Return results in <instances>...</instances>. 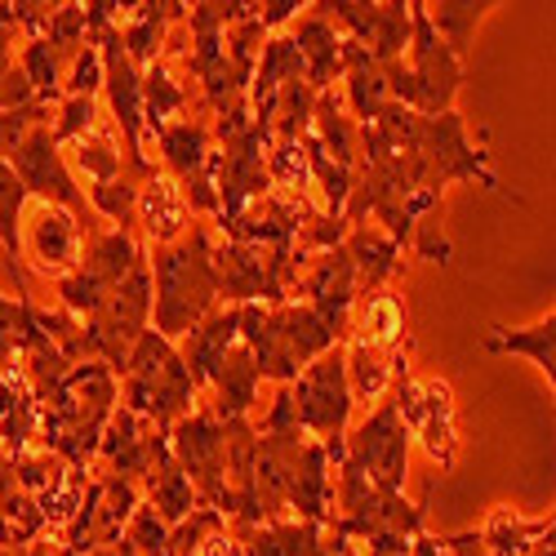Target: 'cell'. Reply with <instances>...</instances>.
Wrapping results in <instances>:
<instances>
[{"mask_svg": "<svg viewBox=\"0 0 556 556\" xmlns=\"http://www.w3.org/2000/svg\"><path fill=\"white\" fill-rule=\"evenodd\" d=\"M343 250H348L352 271H356V290H365V294L388 290V281L401 271V245L388 237V231H375V227H348Z\"/></svg>", "mask_w": 556, "mask_h": 556, "instance_id": "cell-18", "label": "cell"}, {"mask_svg": "<svg viewBox=\"0 0 556 556\" xmlns=\"http://www.w3.org/2000/svg\"><path fill=\"white\" fill-rule=\"evenodd\" d=\"M241 343L254 352L258 375L286 388L303 375V365L339 348V334L307 303L303 307L299 303H281V307L250 303L241 307Z\"/></svg>", "mask_w": 556, "mask_h": 556, "instance_id": "cell-3", "label": "cell"}, {"mask_svg": "<svg viewBox=\"0 0 556 556\" xmlns=\"http://www.w3.org/2000/svg\"><path fill=\"white\" fill-rule=\"evenodd\" d=\"M547 539H552V517L526 521V517L513 513V507H498V513H490V521L481 530V547L490 556H530Z\"/></svg>", "mask_w": 556, "mask_h": 556, "instance_id": "cell-23", "label": "cell"}, {"mask_svg": "<svg viewBox=\"0 0 556 556\" xmlns=\"http://www.w3.org/2000/svg\"><path fill=\"white\" fill-rule=\"evenodd\" d=\"M138 89H143V121L152 129H165L174 112H182V89L174 85V76L165 72V63L156 59L143 76H138Z\"/></svg>", "mask_w": 556, "mask_h": 556, "instance_id": "cell-30", "label": "cell"}, {"mask_svg": "<svg viewBox=\"0 0 556 556\" xmlns=\"http://www.w3.org/2000/svg\"><path fill=\"white\" fill-rule=\"evenodd\" d=\"M18 245H27V254L36 258L40 271H72L85 250V231L67 210L40 201L27 214V231L18 237Z\"/></svg>", "mask_w": 556, "mask_h": 556, "instance_id": "cell-13", "label": "cell"}, {"mask_svg": "<svg viewBox=\"0 0 556 556\" xmlns=\"http://www.w3.org/2000/svg\"><path fill=\"white\" fill-rule=\"evenodd\" d=\"M89 129H94V99H67L50 134H54V143L63 148V143H76V138L89 134Z\"/></svg>", "mask_w": 556, "mask_h": 556, "instance_id": "cell-35", "label": "cell"}, {"mask_svg": "<svg viewBox=\"0 0 556 556\" xmlns=\"http://www.w3.org/2000/svg\"><path fill=\"white\" fill-rule=\"evenodd\" d=\"M258 361H254V352L237 339L227 352H223V361L210 369V388H214V419H245L250 414V405H254V388H258Z\"/></svg>", "mask_w": 556, "mask_h": 556, "instance_id": "cell-15", "label": "cell"}, {"mask_svg": "<svg viewBox=\"0 0 556 556\" xmlns=\"http://www.w3.org/2000/svg\"><path fill=\"white\" fill-rule=\"evenodd\" d=\"M343 445H348L343 468H352L356 477H365L369 485H379L388 494H401L405 468H409V432L401 428L392 401L369 414L352 432V441H343Z\"/></svg>", "mask_w": 556, "mask_h": 556, "instance_id": "cell-9", "label": "cell"}, {"mask_svg": "<svg viewBox=\"0 0 556 556\" xmlns=\"http://www.w3.org/2000/svg\"><path fill=\"white\" fill-rule=\"evenodd\" d=\"M134 205H138V182H134L129 174H121V178H112V182H94V188H89V210H99V214H103L108 223H116V227L129 223Z\"/></svg>", "mask_w": 556, "mask_h": 556, "instance_id": "cell-33", "label": "cell"}, {"mask_svg": "<svg viewBox=\"0 0 556 556\" xmlns=\"http://www.w3.org/2000/svg\"><path fill=\"white\" fill-rule=\"evenodd\" d=\"M36 409H40L36 432H40L45 450L59 454L67 468H85V463L99 454L103 428L112 424V414H116L112 369L99 365V361L76 365L50 396L36 401Z\"/></svg>", "mask_w": 556, "mask_h": 556, "instance_id": "cell-1", "label": "cell"}, {"mask_svg": "<svg viewBox=\"0 0 556 556\" xmlns=\"http://www.w3.org/2000/svg\"><path fill=\"white\" fill-rule=\"evenodd\" d=\"M143 490H148V507H152V513H156L169 530H174L178 521H188L197 507H201L192 481L182 477V468H178L174 454H169V441L156 445V458H152V468H148V477H143Z\"/></svg>", "mask_w": 556, "mask_h": 556, "instance_id": "cell-16", "label": "cell"}, {"mask_svg": "<svg viewBox=\"0 0 556 556\" xmlns=\"http://www.w3.org/2000/svg\"><path fill=\"white\" fill-rule=\"evenodd\" d=\"M0 556H10V547H0Z\"/></svg>", "mask_w": 556, "mask_h": 556, "instance_id": "cell-42", "label": "cell"}, {"mask_svg": "<svg viewBox=\"0 0 556 556\" xmlns=\"http://www.w3.org/2000/svg\"><path fill=\"white\" fill-rule=\"evenodd\" d=\"M192 556H241V543L231 539V534H227V526H223V530H214V534H210Z\"/></svg>", "mask_w": 556, "mask_h": 556, "instance_id": "cell-37", "label": "cell"}, {"mask_svg": "<svg viewBox=\"0 0 556 556\" xmlns=\"http://www.w3.org/2000/svg\"><path fill=\"white\" fill-rule=\"evenodd\" d=\"M405 334V303L392 290H375L365 294L356 307V339L369 348H396Z\"/></svg>", "mask_w": 556, "mask_h": 556, "instance_id": "cell-28", "label": "cell"}, {"mask_svg": "<svg viewBox=\"0 0 556 556\" xmlns=\"http://www.w3.org/2000/svg\"><path fill=\"white\" fill-rule=\"evenodd\" d=\"M343 76H348V99L356 108V116L369 125V121H379L383 108L392 103L388 94V72L379 59H369L361 45L348 40V54H343Z\"/></svg>", "mask_w": 556, "mask_h": 556, "instance_id": "cell-20", "label": "cell"}, {"mask_svg": "<svg viewBox=\"0 0 556 556\" xmlns=\"http://www.w3.org/2000/svg\"><path fill=\"white\" fill-rule=\"evenodd\" d=\"M169 454L182 468V477L192 481L197 498H205V507H214L218 517H231V490H227V428L223 419H214V409H188L182 419L165 432Z\"/></svg>", "mask_w": 556, "mask_h": 556, "instance_id": "cell-5", "label": "cell"}, {"mask_svg": "<svg viewBox=\"0 0 556 556\" xmlns=\"http://www.w3.org/2000/svg\"><path fill=\"white\" fill-rule=\"evenodd\" d=\"M99 85H103L99 45H85V50L72 59V72H67V99H94Z\"/></svg>", "mask_w": 556, "mask_h": 556, "instance_id": "cell-34", "label": "cell"}, {"mask_svg": "<svg viewBox=\"0 0 556 556\" xmlns=\"http://www.w3.org/2000/svg\"><path fill=\"white\" fill-rule=\"evenodd\" d=\"M10 468V458H5V450H0V472H5Z\"/></svg>", "mask_w": 556, "mask_h": 556, "instance_id": "cell-41", "label": "cell"}, {"mask_svg": "<svg viewBox=\"0 0 556 556\" xmlns=\"http://www.w3.org/2000/svg\"><path fill=\"white\" fill-rule=\"evenodd\" d=\"M72 165L80 174H89L94 182H112V178L125 174V161H121V152L112 143V134H94V129L80 134L72 143Z\"/></svg>", "mask_w": 556, "mask_h": 556, "instance_id": "cell-31", "label": "cell"}, {"mask_svg": "<svg viewBox=\"0 0 556 556\" xmlns=\"http://www.w3.org/2000/svg\"><path fill=\"white\" fill-rule=\"evenodd\" d=\"M290 396H294V424L303 432L320 437V445L343 441L348 437V419H352L343 348H330L326 356H316L312 365H303V375L290 383Z\"/></svg>", "mask_w": 556, "mask_h": 556, "instance_id": "cell-6", "label": "cell"}, {"mask_svg": "<svg viewBox=\"0 0 556 556\" xmlns=\"http://www.w3.org/2000/svg\"><path fill=\"white\" fill-rule=\"evenodd\" d=\"M307 138H312V143H316L320 152H326L330 161H339V165L356 169L361 138H356V125H352V116H343V108H339V99H334V94H320V99H316V112H312V129H307Z\"/></svg>", "mask_w": 556, "mask_h": 556, "instance_id": "cell-25", "label": "cell"}, {"mask_svg": "<svg viewBox=\"0 0 556 556\" xmlns=\"http://www.w3.org/2000/svg\"><path fill=\"white\" fill-rule=\"evenodd\" d=\"M294 45L303 59V80L320 94H330V85L343 76V54H348V36L320 14V5H312V14H303L294 23Z\"/></svg>", "mask_w": 556, "mask_h": 556, "instance_id": "cell-14", "label": "cell"}, {"mask_svg": "<svg viewBox=\"0 0 556 556\" xmlns=\"http://www.w3.org/2000/svg\"><path fill=\"white\" fill-rule=\"evenodd\" d=\"M148 271H152V290H156L152 294L156 334L165 343H178L214 312V299H218L210 231L192 227V237H178L174 245H161Z\"/></svg>", "mask_w": 556, "mask_h": 556, "instance_id": "cell-2", "label": "cell"}, {"mask_svg": "<svg viewBox=\"0 0 556 556\" xmlns=\"http://www.w3.org/2000/svg\"><path fill=\"white\" fill-rule=\"evenodd\" d=\"M121 379H125V409L152 424L156 432H169L197 401V383L188 375V365H182L178 348L165 343L156 330H148L134 343Z\"/></svg>", "mask_w": 556, "mask_h": 556, "instance_id": "cell-4", "label": "cell"}, {"mask_svg": "<svg viewBox=\"0 0 556 556\" xmlns=\"http://www.w3.org/2000/svg\"><path fill=\"white\" fill-rule=\"evenodd\" d=\"M414 250H419L428 263H450V241H445V231H441V210L428 214L419 227H414Z\"/></svg>", "mask_w": 556, "mask_h": 556, "instance_id": "cell-36", "label": "cell"}, {"mask_svg": "<svg viewBox=\"0 0 556 556\" xmlns=\"http://www.w3.org/2000/svg\"><path fill=\"white\" fill-rule=\"evenodd\" d=\"M409 80H414V112L419 116H441L454 112V94L463 85V67L458 59L441 45V36L428 27L424 5L414 0L409 5Z\"/></svg>", "mask_w": 556, "mask_h": 556, "instance_id": "cell-8", "label": "cell"}, {"mask_svg": "<svg viewBox=\"0 0 556 556\" xmlns=\"http://www.w3.org/2000/svg\"><path fill=\"white\" fill-rule=\"evenodd\" d=\"M10 161H14L10 169H14V178L23 182L27 197H40L45 205L67 210V214L80 223V231H85V223H89V201H85V192L76 188V178H72V169H67V161H63V152H59V143H54L50 125H31V129L23 134V143L14 148Z\"/></svg>", "mask_w": 556, "mask_h": 556, "instance_id": "cell-7", "label": "cell"}, {"mask_svg": "<svg viewBox=\"0 0 556 556\" xmlns=\"http://www.w3.org/2000/svg\"><path fill=\"white\" fill-rule=\"evenodd\" d=\"M23 201H27V192H23V182L14 178V169L0 161V245L10 250V271H14V286H18V299H31V290H27V276H23V267H18V218H23Z\"/></svg>", "mask_w": 556, "mask_h": 556, "instance_id": "cell-29", "label": "cell"}, {"mask_svg": "<svg viewBox=\"0 0 556 556\" xmlns=\"http://www.w3.org/2000/svg\"><path fill=\"white\" fill-rule=\"evenodd\" d=\"M245 556H320V534L326 526L312 521H267V526H250L241 530Z\"/></svg>", "mask_w": 556, "mask_h": 556, "instance_id": "cell-21", "label": "cell"}, {"mask_svg": "<svg viewBox=\"0 0 556 556\" xmlns=\"http://www.w3.org/2000/svg\"><path fill=\"white\" fill-rule=\"evenodd\" d=\"M121 543L134 552V556H169V526L152 513L148 503H138L134 507V517L121 534Z\"/></svg>", "mask_w": 556, "mask_h": 556, "instance_id": "cell-32", "label": "cell"}, {"mask_svg": "<svg viewBox=\"0 0 556 556\" xmlns=\"http://www.w3.org/2000/svg\"><path fill=\"white\" fill-rule=\"evenodd\" d=\"M23 556H59V552H54V547H50V543H31V547H27V552H23Z\"/></svg>", "mask_w": 556, "mask_h": 556, "instance_id": "cell-39", "label": "cell"}, {"mask_svg": "<svg viewBox=\"0 0 556 556\" xmlns=\"http://www.w3.org/2000/svg\"><path fill=\"white\" fill-rule=\"evenodd\" d=\"M485 10H494L490 0H445V5H424L428 27L441 36V45H445L454 59L468 54V45H472V36H477Z\"/></svg>", "mask_w": 556, "mask_h": 556, "instance_id": "cell-27", "label": "cell"}, {"mask_svg": "<svg viewBox=\"0 0 556 556\" xmlns=\"http://www.w3.org/2000/svg\"><path fill=\"white\" fill-rule=\"evenodd\" d=\"M339 31H352L348 40L361 45L369 59L392 63L405 59V45H409V5L392 0V5H365V0H334V5H320Z\"/></svg>", "mask_w": 556, "mask_h": 556, "instance_id": "cell-12", "label": "cell"}, {"mask_svg": "<svg viewBox=\"0 0 556 556\" xmlns=\"http://www.w3.org/2000/svg\"><path fill=\"white\" fill-rule=\"evenodd\" d=\"M485 348L490 352H513V356H530L543 375H547V383L556 379V316L547 312L543 320H534V326H526V330H503V326H494V334L485 339Z\"/></svg>", "mask_w": 556, "mask_h": 556, "instance_id": "cell-26", "label": "cell"}, {"mask_svg": "<svg viewBox=\"0 0 556 556\" xmlns=\"http://www.w3.org/2000/svg\"><path fill=\"white\" fill-rule=\"evenodd\" d=\"M134 214L143 218L148 227V237L152 245H174L182 237V227H188V205H182V192H178V182L165 178V174H152L143 188H138V205Z\"/></svg>", "mask_w": 556, "mask_h": 556, "instance_id": "cell-19", "label": "cell"}, {"mask_svg": "<svg viewBox=\"0 0 556 556\" xmlns=\"http://www.w3.org/2000/svg\"><path fill=\"white\" fill-rule=\"evenodd\" d=\"M241 339V307H223V312H210L192 334H182V365H188V375L197 388L210 383V369L223 361V352Z\"/></svg>", "mask_w": 556, "mask_h": 556, "instance_id": "cell-17", "label": "cell"}, {"mask_svg": "<svg viewBox=\"0 0 556 556\" xmlns=\"http://www.w3.org/2000/svg\"><path fill=\"white\" fill-rule=\"evenodd\" d=\"M530 556H556V552H552V539H547V543H539V547H534Z\"/></svg>", "mask_w": 556, "mask_h": 556, "instance_id": "cell-40", "label": "cell"}, {"mask_svg": "<svg viewBox=\"0 0 556 556\" xmlns=\"http://www.w3.org/2000/svg\"><path fill=\"white\" fill-rule=\"evenodd\" d=\"M161 138V152H165V165L178 174V182H188L197 174L210 169V156H214V143L205 125H192V121H169L165 129H156Z\"/></svg>", "mask_w": 556, "mask_h": 556, "instance_id": "cell-24", "label": "cell"}, {"mask_svg": "<svg viewBox=\"0 0 556 556\" xmlns=\"http://www.w3.org/2000/svg\"><path fill=\"white\" fill-rule=\"evenodd\" d=\"M59 556H72V552H59ZM85 556H134L125 543H116V547H103V552H85Z\"/></svg>", "mask_w": 556, "mask_h": 556, "instance_id": "cell-38", "label": "cell"}, {"mask_svg": "<svg viewBox=\"0 0 556 556\" xmlns=\"http://www.w3.org/2000/svg\"><path fill=\"white\" fill-rule=\"evenodd\" d=\"M401 356L396 361H388L379 348H369V343H361V339H352V348L343 352V375H348V392H352V401H379L388 388H392V379L401 375ZM409 369V365H405ZM401 379H409V375H401Z\"/></svg>", "mask_w": 556, "mask_h": 556, "instance_id": "cell-22", "label": "cell"}, {"mask_svg": "<svg viewBox=\"0 0 556 556\" xmlns=\"http://www.w3.org/2000/svg\"><path fill=\"white\" fill-rule=\"evenodd\" d=\"M143 503L134 481H121V477H103V481H89L85 485V498L76 507V517L67 526V552L72 556H85V552H103V547H116L134 507Z\"/></svg>", "mask_w": 556, "mask_h": 556, "instance_id": "cell-10", "label": "cell"}, {"mask_svg": "<svg viewBox=\"0 0 556 556\" xmlns=\"http://www.w3.org/2000/svg\"><path fill=\"white\" fill-rule=\"evenodd\" d=\"M396 419L409 437H419L428 445V454L441 463V468H454L458 454V437H454V396L445 379H396Z\"/></svg>", "mask_w": 556, "mask_h": 556, "instance_id": "cell-11", "label": "cell"}]
</instances>
